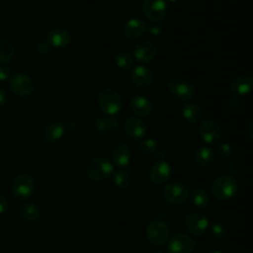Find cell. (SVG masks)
<instances>
[{"instance_id":"6da1fadb","label":"cell","mask_w":253,"mask_h":253,"mask_svg":"<svg viewBox=\"0 0 253 253\" xmlns=\"http://www.w3.org/2000/svg\"><path fill=\"white\" fill-rule=\"evenodd\" d=\"M237 190V182L230 176H220L216 178L211 186L213 196L221 201H226L234 197Z\"/></svg>"},{"instance_id":"7a4b0ae2","label":"cell","mask_w":253,"mask_h":253,"mask_svg":"<svg viewBox=\"0 0 253 253\" xmlns=\"http://www.w3.org/2000/svg\"><path fill=\"white\" fill-rule=\"evenodd\" d=\"M114 171L113 164L106 158L98 157L90 162L87 167V177L94 182H101L108 179Z\"/></svg>"},{"instance_id":"3957f363","label":"cell","mask_w":253,"mask_h":253,"mask_svg":"<svg viewBox=\"0 0 253 253\" xmlns=\"http://www.w3.org/2000/svg\"><path fill=\"white\" fill-rule=\"evenodd\" d=\"M98 104L100 109L106 115L114 116L118 114L123 106L121 96L112 89H105L98 96Z\"/></svg>"},{"instance_id":"277c9868","label":"cell","mask_w":253,"mask_h":253,"mask_svg":"<svg viewBox=\"0 0 253 253\" xmlns=\"http://www.w3.org/2000/svg\"><path fill=\"white\" fill-rule=\"evenodd\" d=\"M147 240L153 245L164 244L170 235L168 225L161 220H153L146 227Z\"/></svg>"},{"instance_id":"5b68a950","label":"cell","mask_w":253,"mask_h":253,"mask_svg":"<svg viewBox=\"0 0 253 253\" xmlns=\"http://www.w3.org/2000/svg\"><path fill=\"white\" fill-rule=\"evenodd\" d=\"M168 88L177 99L181 101H189L195 93L194 86L182 77H174L168 83Z\"/></svg>"},{"instance_id":"8992f818","label":"cell","mask_w":253,"mask_h":253,"mask_svg":"<svg viewBox=\"0 0 253 253\" xmlns=\"http://www.w3.org/2000/svg\"><path fill=\"white\" fill-rule=\"evenodd\" d=\"M14 195L20 200H28L34 194V180L28 174L18 175L12 186Z\"/></svg>"},{"instance_id":"52a82bcc","label":"cell","mask_w":253,"mask_h":253,"mask_svg":"<svg viewBox=\"0 0 253 253\" xmlns=\"http://www.w3.org/2000/svg\"><path fill=\"white\" fill-rule=\"evenodd\" d=\"M195 249V241L185 233H177L168 242V253H192Z\"/></svg>"},{"instance_id":"ba28073f","label":"cell","mask_w":253,"mask_h":253,"mask_svg":"<svg viewBox=\"0 0 253 253\" xmlns=\"http://www.w3.org/2000/svg\"><path fill=\"white\" fill-rule=\"evenodd\" d=\"M10 88L12 91L21 97L30 95L34 89L33 80L24 73H15L10 77Z\"/></svg>"},{"instance_id":"9c48e42d","label":"cell","mask_w":253,"mask_h":253,"mask_svg":"<svg viewBox=\"0 0 253 253\" xmlns=\"http://www.w3.org/2000/svg\"><path fill=\"white\" fill-rule=\"evenodd\" d=\"M163 196L167 202L174 205H179L188 199L189 190L183 184L170 183L164 188Z\"/></svg>"},{"instance_id":"30bf717a","label":"cell","mask_w":253,"mask_h":253,"mask_svg":"<svg viewBox=\"0 0 253 253\" xmlns=\"http://www.w3.org/2000/svg\"><path fill=\"white\" fill-rule=\"evenodd\" d=\"M142 9L147 19L158 22L165 17L167 6L165 0H144Z\"/></svg>"},{"instance_id":"8fae6325","label":"cell","mask_w":253,"mask_h":253,"mask_svg":"<svg viewBox=\"0 0 253 253\" xmlns=\"http://www.w3.org/2000/svg\"><path fill=\"white\" fill-rule=\"evenodd\" d=\"M185 227L193 235L203 234L209 227V219L201 213H191L185 219Z\"/></svg>"},{"instance_id":"7c38bea8","label":"cell","mask_w":253,"mask_h":253,"mask_svg":"<svg viewBox=\"0 0 253 253\" xmlns=\"http://www.w3.org/2000/svg\"><path fill=\"white\" fill-rule=\"evenodd\" d=\"M171 175V166L165 160L156 161L150 168L149 177L154 184L165 183Z\"/></svg>"},{"instance_id":"4fadbf2b","label":"cell","mask_w":253,"mask_h":253,"mask_svg":"<svg viewBox=\"0 0 253 253\" xmlns=\"http://www.w3.org/2000/svg\"><path fill=\"white\" fill-rule=\"evenodd\" d=\"M220 128L212 120H206L200 126V135L207 143H215L220 137Z\"/></svg>"},{"instance_id":"5bb4252c","label":"cell","mask_w":253,"mask_h":253,"mask_svg":"<svg viewBox=\"0 0 253 253\" xmlns=\"http://www.w3.org/2000/svg\"><path fill=\"white\" fill-rule=\"evenodd\" d=\"M130 79L136 86L140 88H147L151 86L153 82V73L149 68L138 65L131 70Z\"/></svg>"},{"instance_id":"9a60e30c","label":"cell","mask_w":253,"mask_h":253,"mask_svg":"<svg viewBox=\"0 0 253 253\" xmlns=\"http://www.w3.org/2000/svg\"><path fill=\"white\" fill-rule=\"evenodd\" d=\"M125 131L130 138L138 140L145 135L147 126L145 123L140 119L129 118L125 123Z\"/></svg>"},{"instance_id":"2e32d148","label":"cell","mask_w":253,"mask_h":253,"mask_svg":"<svg viewBox=\"0 0 253 253\" xmlns=\"http://www.w3.org/2000/svg\"><path fill=\"white\" fill-rule=\"evenodd\" d=\"M156 47L150 42H143L138 43L134 48V58L141 63L150 62L156 55Z\"/></svg>"},{"instance_id":"e0dca14e","label":"cell","mask_w":253,"mask_h":253,"mask_svg":"<svg viewBox=\"0 0 253 253\" xmlns=\"http://www.w3.org/2000/svg\"><path fill=\"white\" fill-rule=\"evenodd\" d=\"M71 41V37L68 32L63 29H52L46 35V42L50 46L64 47Z\"/></svg>"},{"instance_id":"ac0fdd59","label":"cell","mask_w":253,"mask_h":253,"mask_svg":"<svg viewBox=\"0 0 253 253\" xmlns=\"http://www.w3.org/2000/svg\"><path fill=\"white\" fill-rule=\"evenodd\" d=\"M144 23L138 18L129 19L123 27V34L128 40H135L139 38L145 31Z\"/></svg>"},{"instance_id":"d6986e66","label":"cell","mask_w":253,"mask_h":253,"mask_svg":"<svg viewBox=\"0 0 253 253\" xmlns=\"http://www.w3.org/2000/svg\"><path fill=\"white\" fill-rule=\"evenodd\" d=\"M253 87V78L251 75H242L237 77L235 80L232 81L230 89L231 92L237 97V96H243L252 90Z\"/></svg>"},{"instance_id":"ffe728a7","label":"cell","mask_w":253,"mask_h":253,"mask_svg":"<svg viewBox=\"0 0 253 253\" xmlns=\"http://www.w3.org/2000/svg\"><path fill=\"white\" fill-rule=\"evenodd\" d=\"M130 110L137 116L146 117L152 111L151 101L144 96H135L129 102Z\"/></svg>"},{"instance_id":"44dd1931","label":"cell","mask_w":253,"mask_h":253,"mask_svg":"<svg viewBox=\"0 0 253 253\" xmlns=\"http://www.w3.org/2000/svg\"><path fill=\"white\" fill-rule=\"evenodd\" d=\"M131 158V152L130 149L125 145V144H120L116 146L113 150V159L116 165L125 168L128 166Z\"/></svg>"},{"instance_id":"7402d4cb","label":"cell","mask_w":253,"mask_h":253,"mask_svg":"<svg viewBox=\"0 0 253 253\" xmlns=\"http://www.w3.org/2000/svg\"><path fill=\"white\" fill-rule=\"evenodd\" d=\"M214 159V152L211 147H201L195 154V161L201 167L209 166Z\"/></svg>"},{"instance_id":"603a6c76","label":"cell","mask_w":253,"mask_h":253,"mask_svg":"<svg viewBox=\"0 0 253 253\" xmlns=\"http://www.w3.org/2000/svg\"><path fill=\"white\" fill-rule=\"evenodd\" d=\"M64 126L59 123L50 124L44 131V138L48 142H55L59 140L64 134Z\"/></svg>"},{"instance_id":"cb8c5ba5","label":"cell","mask_w":253,"mask_h":253,"mask_svg":"<svg viewBox=\"0 0 253 253\" xmlns=\"http://www.w3.org/2000/svg\"><path fill=\"white\" fill-rule=\"evenodd\" d=\"M183 117L190 124H196L201 120L202 111L201 109L194 104H185L182 109Z\"/></svg>"},{"instance_id":"d4e9b609","label":"cell","mask_w":253,"mask_h":253,"mask_svg":"<svg viewBox=\"0 0 253 253\" xmlns=\"http://www.w3.org/2000/svg\"><path fill=\"white\" fill-rule=\"evenodd\" d=\"M119 126V121L113 116L107 118H100L96 121L95 126L100 132H107L110 130H115Z\"/></svg>"},{"instance_id":"484cf974","label":"cell","mask_w":253,"mask_h":253,"mask_svg":"<svg viewBox=\"0 0 253 253\" xmlns=\"http://www.w3.org/2000/svg\"><path fill=\"white\" fill-rule=\"evenodd\" d=\"M192 203L198 208H206L210 203L208 193L203 189H196L190 195Z\"/></svg>"},{"instance_id":"4316f807","label":"cell","mask_w":253,"mask_h":253,"mask_svg":"<svg viewBox=\"0 0 253 253\" xmlns=\"http://www.w3.org/2000/svg\"><path fill=\"white\" fill-rule=\"evenodd\" d=\"M14 55V46L10 42L0 39V63L9 61Z\"/></svg>"},{"instance_id":"83f0119b","label":"cell","mask_w":253,"mask_h":253,"mask_svg":"<svg viewBox=\"0 0 253 253\" xmlns=\"http://www.w3.org/2000/svg\"><path fill=\"white\" fill-rule=\"evenodd\" d=\"M22 215L29 221H35L40 216L39 209L33 203H25L21 207Z\"/></svg>"},{"instance_id":"f1b7e54d","label":"cell","mask_w":253,"mask_h":253,"mask_svg":"<svg viewBox=\"0 0 253 253\" xmlns=\"http://www.w3.org/2000/svg\"><path fill=\"white\" fill-rule=\"evenodd\" d=\"M116 64L118 67L122 69H128L132 65V57L131 55L126 51V50H121L116 54L115 57Z\"/></svg>"},{"instance_id":"f546056e","label":"cell","mask_w":253,"mask_h":253,"mask_svg":"<svg viewBox=\"0 0 253 253\" xmlns=\"http://www.w3.org/2000/svg\"><path fill=\"white\" fill-rule=\"evenodd\" d=\"M139 149L145 154L155 153L158 150V144L156 140L151 137L144 138L139 143Z\"/></svg>"},{"instance_id":"4dcf8cb0","label":"cell","mask_w":253,"mask_h":253,"mask_svg":"<svg viewBox=\"0 0 253 253\" xmlns=\"http://www.w3.org/2000/svg\"><path fill=\"white\" fill-rule=\"evenodd\" d=\"M113 181L115 185L121 189L126 188L130 183L129 175L125 171H118L113 176Z\"/></svg>"},{"instance_id":"1f68e13d","label":"cell","mask_w":253,"mask_h":253,"mask_svg":"<svg viewBox=\"0 0 253 253\" xmlns=\"http://www.w3.org/2000/svg\"><path fill=\"white\" fill-rule=\"evenodd\" d=\"M211 232L215 238H223L226 235V226L220 221H214L211 226Z\"/></svg>"},{"instance_id":"d6a6232c","label":"cell","mask_w":253,"mask_h":253,"mask_svg":"<svg viewBox=\"0 0 253 253\" xmlns=\"http://www.w3.org/2000/svg\"><path fill=\"white\" fill-rule=\"evenodd\" d=\"M217 152L222 158H228L232 153V149L228 143H221L217 148Z\"/></svg>"},{"instance_id":"836d02e7","label":"cell","mask_w":253,"mask_h":253,"mask_svg":"<svg viewBox=\"0 0 253 253\" xmlns=\"http://www.w3.org/2000/svg\"><path fill=\"white\" fill-rule=\"evenodd\" d=\"M145 30H147V32L150 35H152V36H158V35H160L162 33L163 28H162V26L160 24H158L156 22H153Z\"/></svg>"},{"instance_id":"e575fe53","label":"cell","mask_w":253,"mask_h":253,"mask_svg":"<svg viewBox=\"0 0 253 253\" xmlns=\"http://www.w3.org/2000/svg\"><path fill=\"white\" fill-rule=\"evenodd\" d=\"M11 77V72L10 69L7 66L0 65V81L7 80L8 78Z\"/></svg>"},{"instance_id":"d590c367","label":"cell","mask_w":253,"mask_h":253,"mask_svg":"<svg viewBox=\"0 0 253 253\" xmlns=\"http://www.w3.org/2000/svg\"><path fill=\"white\" fill-rule=\"evenodd\" d=\"M49 49H50V45L47 42H41L37 46V50L41 54H46L49 51Z\"/></svg>"},{"instance_id":"8d00e7d4","label":"cell","mask_w":253,"mask_h":253,"mask_svg":"<svg viewBox=\"0 0 253 253\" xmlns=\"http://www.w3.org/2000/svg\"><path fill=\"white\" fill-rule=\"evenodd\" d=\"M8 209V202L7 200L0 195V214L4 213Z\"/></svg>"},{"instance_id":"74e56055","label":"cell","mask_w":253,"mask_h":253,"mask_svg":"<svg viewBox=\"0 0 253 253\" xmlns=\"http://www.w3.org/2000/svg\"><path fill=\"white\" fill-rule=\"evenodd\" d=\"M64 126V128H66L67 130H69V131H72V130H74L75 128H76V123L75 122H67L66 124H65V126Z\"/></svg>"},{"instance_id":"f35d334b","label":"cell","mask_w":253,"mask_h":253,"mask_svg":"<svg viewBox=\"0 0 253 253\" xmlns=\"http://www.w3.org/2000/svg\"><path fill=\"white\" fill-rule=\"evenodd\" d=\"M229 106L234 109V108H237L239 106V100H238V97H233L232 99H230V101L228 102Z\"/></svg>"},{"instance_id":"ab89813d","label":"cell","mask_w":253,"mask_h":253,"mask_svg":"<svg viewBox=\"0 0 253 253\" xmlns=\"http://www.w3.org/2000/svg\"><path fill=\"white\" fill-rule=\"evenodd\" d=\"M6 99H7V97H6L5 92L0 89V108H2V107L5 105Z\"/></svg>"},{"instance_id":"60d3db41","label":"cell","mask_w":253,"mask_h":253,"mask_svg":"<svg viewBox=\"0 0 253 253\" xmlns=\"http://www.w3.org/2000/svg\"><path fill=\"white\" fill-rule=\"evenodd\" d=\"M208 253H223V252H221L219 250H211V251H209Z\"/></svg>"},{"instance_id":"b9f144b4","label":"cell","mask_w":253,"mask_h":253,"mask_svg":"<svg viewBox=\"0 0 253 253\" xmlns=\"http://www.w3.org/2000/svg\"><path fill=\"white\" fill-rule=\"evenodd\" d=\"M169 1H171V2H176V1H178V0H169Z\"/></svg>"},{"instance_id":"7bdbcfd3","label":"cell","mask_w":253,"mask_h":253,"mask_svg":"<svg viewBox=\"0 0 253 253\" xmlns=\"http://www.w3.org/2000/svg\"><path fill=\"white\" fill-rule=\"evenodd\" d=\"M154 253H162V252H154Z\"/></svg>"}]
</instances>
